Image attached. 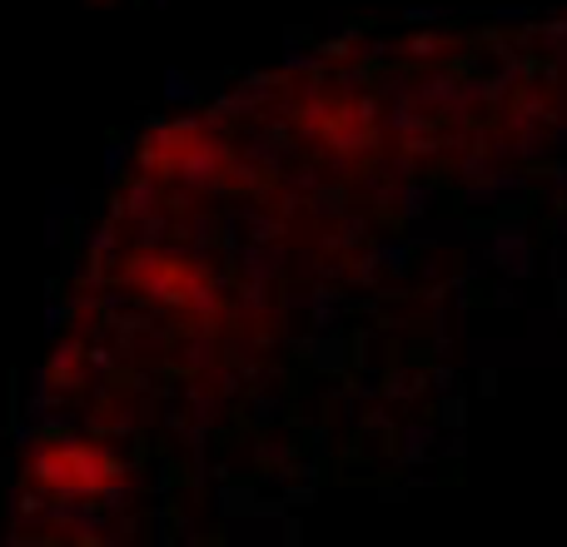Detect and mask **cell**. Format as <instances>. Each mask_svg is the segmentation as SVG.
Wrapping results in <instances>:
<instances>
[{"mask_svg": "<svg viewBox=\"0 0 567 547\" xmlns=\"http://www.w3.org/2000/svg\"><path fill=\"white\" fill-rule=\"evenodd\" d=\"M35 483L55 498H100L120 483V463L95 443H50L35 458Z\"/></svg>", "mask_w": 567, "mask_h": 547, "instance_id": "6da1fadb", "label": "cell"}, {"mask_svg": "<svg viewBox=\"0 0 567 547\" xmlns=\"http://www.w3.org/2000/svg\"><path fill=\"white\" fill-rule=\"evenodd\" d=\"M135 279L145 283V293H155V299H165V303H195L199 289H205V279H199L185 259H140Z\"/></svg>", "mask_w": 567, "mask_h": 547, "instance_id": "7a4b0ae2", "label": "cell"}]
</instances>
